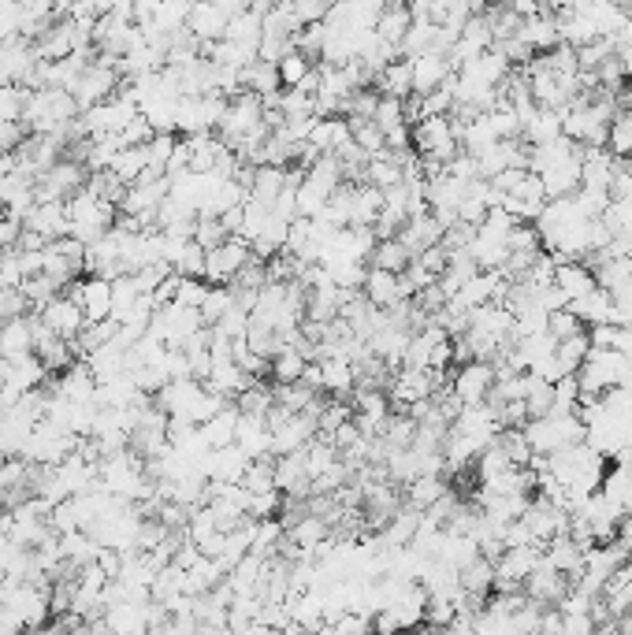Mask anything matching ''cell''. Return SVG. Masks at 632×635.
Segmentation results:
<instances>
[{
  "label": "cell",
  "mask_w": 632,
  "mask_h": 635,
  "mask_svg": "<svg viewBox=\"0 0 632 635\" xmlns=\"http://www.w3.org/2000/svg\"><path fill=\"white\" fill-rule=\"evenodd\" d=\"M119 208L105 197H97L90 186H82L75 194L67 197V223H71V234L82 238L86 246H90L93 238H101V234L116 223Z\"/></svg>",
  "instance_id": "6da1fadb"
},
{
  "label": "cell",
  "mask_w": 632,
  "mask_h": 635,
  "mask_svg": "<svg viewBox=\"0 0 632 635\" xmlns=\"http://www.w3.org/2000/svg\"><path fill=\"white\" fill-rule=\"evenodd\" d=\"M413 149L421 156H432L439 164H447L454 156L461 153V138H458V127H454V119L447 116H428L421 123H413Z\"/></svg>",
  "instance_id": "7a4b0ae2"
},
{
  "label": "cell",
  "mask_w": 632,
  "mask_h": 635,
  "mask_svg": "<svg viewBox=\"0 0 632 635\" xmlns=\"http://www.w3.org/2000/svg\"><path fill=\"white\" fill-rule=\"evenodd\" d=\"M205 320H201L198 309H190L183 301H168V305H160L153 312V320H149V331L160 338V342H168V346H183L186 338L201 331Z\"/></svg>",
  "instance_id": "3957f363"
},
{
  "label": "cell",
  "mask_w": 632,
  "mask_h": 635,
  "mask_svg": "<svg viewBox=\"0 0 632 635\" xmlns=\"http://www.w3.org/2000/svg\"><path fill=\"white\" fill-rule=\"evenodd\" d=\"M495 361H465V364H454V372H450V390L461 398V405H480L488 402L491 387H495Z\"/></svg>",
  "instance_id": "277c9868"
},
{
  "label": "cell",
  "mask_w": 632,
  "mask_h": 635,
  "mask_svg": "<svg viewBox=\"0 0 632 635\" xmlns=\"http://www.w3.org/2000/svg\"><path fill=\"white\" fill-rule=\"evenodd\" d=\"M253 257V249L246 238H238V234H231L227 242H220L216 249H205V279L209 283H231L242 268H246V260Z\"/></svg>",
  "instance_id": "5b68a950"
},
{
  "label": "cell",
  "mask_w": 632,
  "mask_h": 635,
  "mask_svg": "<svg viewBox=\"0 0 632 635\" xmlns=\"http://www.w3.org/2000/svg\"><path fill=\"white\" fill-rule=\"evenodd\" d=\"M514 220H532L536 223V216L543 212V205H547V190H543V182H540V175L536 171H525L521 175V182L517 186H510L506 194H502V201H499Z\"/></svg>",
  "instance_id": "8992f818"
},
{
  "label": "cell",
  "mask_w": 632,
  "mask_h": 635,
  "mask_svg": "<svg viewBox=\"0 0 632 635\" xmlns=\"http://www.w3.org/2000/svg\"><path fill=\"white\" fill-rule=\"evenodd\" d=\"M64 290L82 305L86 320H108V316H112V279H108V275L90 272L82 283L75 279V283H67Z\"/></svg>",
  "instance_id": "52a82bcc"
},
{
  "label": "cell",
  "mask_w": 632,
  "mask_h": 635,
  "mask_svg": "<svg viewBox=\"0 0 632 635\" xmlns=\"http://www.w3.org/2000/svg\"><path fill=\"white\" fill-rule=\"evenodd\" d=\"M38 49L30 45L27 34H12V38L0 41V71L8 82H23L27 86L30 75H34V67H38Z\"/></svg>",
  "instance_id": "ba28073f"
},
{
  "label": "cell",
  "mask_w": 632,
  "mask_h": 635,
  "mask_svg": "<svg viewBox=\"0 0 632 635\" xmlns=\"http://www.w3.org/2000/svg\"><path fill=\"white\" fill-rule=\"evenodd\" d=\"M45 320V324L53 327L60 338H79V331L86 327V312H82V305L67 290H60L56 298H49L41 309H34Z\"/></svg>",
  "instance_id": "9c48e42d"
},
{
  "label": "cell",
  "mask_w": 632,
  "mask_h": 635,
  "mask_svg": "<svg viewBox=\"0 0 632 635\" xmlns=\"http://www.w3.org/2000/svg\"><path fill=\"white\" fill-rule=\"evenodd\" d=\"M569 587H573V580H569L566 572H558L551 561L543 558L536 569L528 572L525 595L532 598V602H540V606H558V602L569 595Z\"/></svg>",
  "instance_id": "30bf717a"
},
{
  "label": "cell",
  "mask_w": 632,
  "mask_h": 635,
  "mask_svg": "<svg viewBox=\"0 0 632 635\" xmlns=\"http://www.w3.org/2000/svg\"><path fill=\"white\" fill-rule=\"evenodd\" d=\"M361 294L376 305V309H391L398 305L402 298H409L406 283H402V275L398 272H387V268H376L369 264V272H365V283H361Z\"/></svg>",
  "instance_id": "8fae6325"
},
{
  "label": "cell",
  "mask_w": 632,
  "mask_h": 635,
  "mask_svg": "<svg viewBox=\"0 0 632 635\" xmlns=\"http://www.w3.org/2000/svg\"><path fill=\"white\" fill-rule=\"evenodd\" d=\"M227 19H231V15H227L216 0H194V8L186 15V30H190L201 45H209V41H220L227 34Z\"/></svg>",
  "instance_id": "7c38bea8"
},
{
  "label": "cell",
  "mask_w": 632,
  "mask_h": 635,
  "mask_svg": "<svg viewBox=\"0 0 632 635\" xmlns=\"http://www.w3.org/2000/svg\"><path fill=\"white\" fill-rule=\"evenodd\" d=\"M235 442L242 446V454L257 461V457H272V428H268V416L257 413H238Z\"/></svg>",
  "instance_id": "4fadbf2b"
},
{
  "label": "cell",
  "mask_w": 632,
  "mask_h": 635,
  "mask_svg": "<svg viewBox=\"0 0 632 635\" xmlns=\"http://www.w3.org/2000/svg\"><path fill=\"white\" fill-rule=\"evenodd\" d=\"M409 64H413V93L439 90V86L458 71V67L450 64L447 52H421V56H413Z\"/></svg>",
  "instance_id": "5bb4252c"
},
{
  "label": "cell",
  "mask_w": 632,
  "mask_h": 635,
  "mask_svg": "<svg viewBox=\"0 0 632 635\" xmlns=\"http://www.w3.org/2000/svg\"><path fill=\"white\" fill-rule=\"evenodd\" d=\"M250 465V457L242 454V446L231 442V446H220V450H209L205 461H201V472L209 476V480H224V483H238L242 480V472Z\"/></svg>",
  "instance_id": "9a60e30c"
},
{
  "label": "cell",
  "mask_w": 632,
  "mask_h": 635,
  "mask_svg": "<svg viewBox=\"0 0 632 635\" xmlns=\"http://www.w3.org/2000/svg\"><path fill=\"white\" fill-rule=\"evenodd\" d=\"M23 227L45 234L49 242H56L60 234H71V223H67V201H38L23 216Z\"/></svg>",
  "instance_id": "2e32d148"
},
{
  "label": "cell",
  "mask_w": 632,
  "mask_h": 635,
  "mask_svg": "<svg viewBox=\"0 0 632 635\" xmlns=\"http://www.w3.org/2000/svg\"><path fill=\"white\" fill-rule=\"evenodd\" d=\"M276 487L287 494V498H305V494H313V480H309V468H305L302 450L276 457Z\"/></svg>",
  "instance_id": "e0dca14e"
},
{
  "label": "cell",
  "mask_w": 632,
  "mask_h": 635,
  "mask_svg": "<svg viewBox=\"0 0 632 635\" xmlns=\"http://www.w3.org/2000/svg\"><path fill=\"white\" fill-rule=\"evenodd\" d=\"M34 353V312L12 316V320H0V357H23Z\"/></svg>",
  "instance_id": "ac0fdd59"
},
{
  "label": "cell",
  "mask_w": 632,
  "mask_h": 635,
  "mask_svg": "<svg viewBox=\"0 0 632 635\" xmlns=\"http://www.w3.org/2000/svg\"><path fill=\"white\" fill-rule=\"evenodd\" d=\"M554 286L566 294V301H577L599 283H595V272L588 268V260H562V264H554Z\"/></svg>",
  "instance_id": "d6986e66"
},
{
  "label": "cell",
  "mask_w": 632,
  "mask_h": 635,
  "mask_svg": "<svg viewBox=\"0 0 632 635\" xmlns=\"http://www.w3.org/2000/svg\"><path fill=\"white\" fill-rule=\"evenodd\" d=\"M398 238H402V242H406L409 253L417 257L421 249L435 246V242H443V223L435 220V216H432V208H428V212H417V216H409L406 227L398 231Z\"/></svg>",
  "instance_id": "ffe728a7"
},
{
  "label": "cell",
  "mask_w": 632,
  "mask_h": 635,
  "mask_svg": "<svg viewBox=\"0 0 632 635\" xmlns=\"http://www.w3.org/2000/svg\"><path fill=\"white\" fill-rule=\"evenodd\" d=\"M584 554H588V546H580L573 535H554L551 543H543V558L551 561L558 572H566L569 580L577 576L580 569H584Z\"/></svg>",
  "instance_id": "44dd1931"
},
{
  "label": "cell",
  "mask_w": 632,
  "mask_h": 635,
  "mask_svg": "<svg viewBox=\"0 0 632 635\" xmlns=\"http://www.w3.org/2000/svg\"><path fill=\"white\" fill-rule=\"evenodd\" d=\"M372 90L383 93V97H402V101H406L409 93H413V64H409L406 56H395L391 64L376 71Z\"/></svg>",
  "instance_id": "7402d4cb"
},
{
  "label": "cell",
  "mask_w": 632,
  "mask_h": 635,
  "mask_svg": "<svg viewBox=\"0 0 632 635\" xmlns=\"http://www.w3.org/2000/svg\"><path fill=\"white\" fill-rule=\"evenodd\" d=\"M588 353H592V338H588V331H580V335H573V338H562V342L554 346V357H551V383L558 376L577 372Z\"/></svg>",
  "instance_id": "603a6c76"
},
{
  "label": "cell",
  "mask_w": 632,
  "mask_h": 635,
  "mask_svg": "<svg viewBox=\"0 0 632 635\" xmlns=\"http://www.w3.org/2000/svg\"><path fill=\"white\" fill-rule=\"evenodd\" d=\"M320 361V387L324 394H354L357 387V376H354V361L350 357H316Z\"/></svg>",
  "instance_id": "cb8c5ba5"
},
{
  "label": "cell",
  "mask_w": 632,
  "mask_h": 635,
  "mask_svg": "<svg viewBox=\"0 0 632 635\" xmlns=\"http://www.w3.org/2000/svg\"><path fill=\"white\" fill-rule=\"evenodd\" d=\"M409 23H413V12H409L406 0H391V4H383V12L376 15V26H372V30H376L387 45L398 49V41L406 38Z\"/></svg>",
  "instance_id": "d4e9b609"
},
{
  "label": "cell",
  "mask_w": 632,
  "mask_h": 635,
  "mask_svg": "<svg viewBox=\"0 0 632 635\" xmlns=\"http://www.w3.org/2000/svg\"><path fill=\"white\" fill-rule=\"evenodd\" d=\"M521 38L532 45V52H551L554 45H562V34H558V19H554V12L528 15L525 23H521Z\"/></svg>",
  "instance_id": "484cf974"
},
{
  "label": "cell",
  "mask_w": 632,
  "mask_h": 635,
  "mask_svg": "<svg viewBox=\"0 0 632 635\" xmlns=\"http://www.w3.org/2000/svg\"><path fill=\"white\" fill-rule=\"evenodd\" d=\"M569 309L577 312L584 324H614V298L606 294L603 286H595V290H588L584 298L569 301Z\"/></svg>",
  "instance_id": "4316f807"
},
{
  "label": "cell",
  "mask_w": 632,
  "mask_h": 635,
  "mask_svg": "<svg viewBox=\"0 0 632 635\" xmlns=\"http://www.w3.org/2000/svg\"><path fill=\"white\" fill-rule=\"evenodd\" d=\"M558 134H562V112L558 108H543V104H536V112L525 119V130H521V138L528 145L554 142Z\"/></svg>",
  "instance_id": "83f0119b"
},
{
  "label": "cell",
  "mask_w": 632,
  "mask_h": 635,
  "mask_svg": "<svg viewBox=\"0 0 632 635\" xmlns=\"http://www.w3.org/2000/svg\"><path fill=\"white\" fill-rule=\"evenodd\" d=\"M242 90H253L257 97H272V93H279L283 90V82H279V67L257 56L253 64L242 67Z\"/></svg>",
  "instance_id": "f1b7e54d"
},
{
  "label": "cell",
  "mask_w": 632,
  "mask_h": 635,
  "mask_svg": "<svg viewBox=\"0 0 632 635\" xmlns=\"http://www.w3.org/2000/svg\"><path fill=\"white\" fill-rule=\"evenodd\" d=\"M450 483L443 472H421V476H413V480L406 483V502L417 509H428L439 498V494H447Z\"/></svg>",
  "instance_id": "f546056e"
},
{
  "label": "cell",
  "mask_w": 632,
  "mask_h": 635,
  "mask_svg": "<svg viewBox=\"0 0 632 635\" xmlns=\"http://www.w3.org/2000/svg\"><path fill=\"white\" fill-rule=\"evenodd\" d=\"M205 442H209V450H220V446H231L235 442V428H238V405L235 409H220V413H212L205 424H198Z\"/></svg>",
  "instance_id": "4dcf8cb0"
},
{
  "label": "cell",
  "mask_w": 632,
  "mask_h": 635,
  "mask_svg": "<svg viewBox=\"0 0 632 635\" xmlns=\"http://www.w3.org/2000/svg\"><path fill=\"white\" fill-rule=\"evenodd\" d=\"M149 168V145H119L116 160H112V175H119V179L127 182H138L142 179V171Z\"/></svg>",
  "instance_id": "1f68e13d"
},
{
  "label": "cell",
  "mask_w": 632,
  "mask_h": 635,
  "mask_svg": "<svg viewBox=\"0 0 632 635\" xmlns=\"http://www.w3.org/2000/svg\"><path fill=\"white\" fill-rule=\"evenodd\" d=\"M413 260V253L406 249V242L402 238H376V249H372L369 264H376V268H387V272H406V264Z\"/></svg>",
  "instance_id": "d6a6232c"
},
{
  "label": "cell",
  "mask_w": 632,
  "mask_h": 635,
  "mask_svg": "<svg viewBox=\"0 0 632 635\" xmlns=\"http://www.w3.org/2000/svg\"><path fill=\"white\" fill-rule=\"evenodd\" d=\"M305 364H309V357H305L294 342H287V346L272 357V379H276V383H298L305 372Z\"/></svg>",
  "instance_id": "836d02e7"
},
{
  "label": "cell",
  "mask_w": 632,
  "mask_h": 635,
  "mask_svg": "<svg viewBox=\"0 0 632 635\" xmlns=\"http://www.w3.org/2000/svg\"><path fill=\"white\" fill-rule=\"evenodd\" d=\"M235 398H238V413L268 416V413H272V405H276V390L268 387L264 379H253L250 387H242Z\"/></svg>",
  "instance_id": "e575fe53"
},
{
  "label": "cell",
  "mask_w": 632,
  "mask_h": 635,
  "mask_svg": "<svg viewBox=\"0 0 632 635\" xmlns=\"http://www.w3.org/2000/svg\"><path fill=\"white\" fill-rule=\"evenodd\" d=\"M525 405L528 416H547L554 409V383L551 379L536 376V372H525Z\"/></svg>",
  "instance_id": "d590c367"
},
{
  "label": "cell",
  "mask_w": 632,
  "mask_h": 635,
  "mask_svg": "<svg viewBox=\"0 0 632 635\" xmlns=\"http://www.w3.org/2000/svg\"><path fill=\"white\" fill-rule=\"evenodd\" d=\"M261 30H264L261 15L250 12V8H242V12H235L231 19H227V34H224V38L227 41H246V45H257V41H261Z\"/></svg>",
  "instance_id": "8d00e7d4"
},
{
  "label": "cell",
  "mask_w": 632,
  "mask_h": 635,
  "mask_svg": "<svg viewBox=\"0 0 632 635\" xmlns=\"http://www.w3.org/2000/svg\"><path fill=\"white\" fill-rule=\"evenodd\" d=\"M276 67H279V82H283V90H294V86H302L305 78H309L313 60H309L302 49H290Z\"/></svg>",
  "instance_id": "74e56055"
},
{
  "label": "cell",
  "mask_w": 632,
  "mask_h": 635,
  "mask_svg": "<svg viewBox=\"0 0 632 635\" xmlns=\"http://www.w3.org/2000/svg\"><path fill=\"white\" fill-rule=\"evenodd\" d=\"M350 123V134H354V142L365 149L369 156H376L380 149H387V138H383V130L376 127V119H361V116H346Z\"/></svg>",
  "instance_id": "f35d334b"
},
{
  "label": "cell",
  "mask_w": 632,
  "mask_h": 635,
  "mask_svg": "<svg viewBox=\"0 0 632 635\" xmlns=\"http://www.w3.org/2000/svg\"><path fill=\"white\" fill-rule=\"evenodd\" d=\"M238 483H242V487H246L250 494L272 491V487H276V461H268V457H257V461H250Z\"/></svg>",
  "instance_id": "ab89813d"
},
{
  "label": "cell",
  "mask_w": 632,
  "mask_h": 635,
  "mask_svg": "<svg viewBox=\"0 0 632 635\" xmlns=\"http://www.w3.org/2000/svg\"><path fill=\"white\" fill-rule=\"evenodd\" d=\"M231 301H235V294H231V286L224 283H209V294H205V301H201V320H205V327H212L220 316H224L227 309H231Z\"/></svg>",
  "instance_id": "60d3db41"
},
{
  "label": "cell",
  "mask_w": 632,
  "mask_h": 635,
  "mask_svg": "<svg viewBox=\"0 0 632 635\" xmlns=\"http://www.w3.org/2000/svg\"><path fill=\"white\" fill-rule=\"evenodd\" d=\"M547 331H551L554 342H562V338H573L580 335V331H588V324H584L569 305H562V309H554L551 316H547Z\"/></svg>",
  "instance_id": "b9f144b4"
},
{
  "label": "cell",
  "mask_w": 632,
  "mask_h": 635,
  "mask_svg": "<svg viewBox=\"0 0 632 635\" xmlns=\"http://www.w3.org/2000/svg\"><path fill=\"white\" fill-rule=\"evenodd\" d=\"M376 127L387 134V130H395V127H409V119H406V101L402 97H383L380 93V104H376Z\"/></svg>",
  "instance_id": "7bdbcfd3"
},
{
  "label": "cell",
  "mask_w": 632,
  "mask_h": 635,
  "mask_svg": "<svg viewBox=\"0 0 632 635\" xmlns=\"http://www.w3.org/2000/svg\"><path fill=\"white\" fill-rule=\"evenodd\" d=\"M231 238V231L224 227V220L220 216H205V212H198V223H194V242L205 249H216L220 242H227Z\"/></svg>",
  "instance_id": "ee69618b"
},
{
  "label": "cell",
  "mask_w": 632,
  "mask_h": 635,
  "mask_svg": "<svg viewBox=\"0 0 632 635\" xmlns=\"http://www.w3.org/2000/svg\"><path fill=\"white\" fill-rule=\"evenodd\" d=\"M60 290H64V283H56L53 275H45V272L30 275L27 283H23V294H27L30 309H41V305H45L49 298H56Z\"/></svg>",
  "instance_id": "f6af8a7d"
},
{
  "label": "cell",
  "mask_w": 632,
  "mask_h": 635,
  "mask_svg": "<svg viewBox=\"0 0 632 635\" xmlns=\"http://www.w3.org/2000/svg\"><path fill=\"white\" fill-rule=\"evenodd\" d=\"M172 268L179 275H198V279H205V246H198L194 238L183 242V249H179L172 260Z\"/></svg>",
  "instance_id": "bcb514c9"
},
{
  "label": "cell",
  "mask_w": 632,
  "mask_h": 635,
  "mask_svg": "<svg viewBox=\"0 0 632 635\" xmlns=\"http://www.w3.org/2000/svg\"><path fill=\"white\" fill-rule=\"evenodd\" d=\"M294 49V34H276V30H261V41H257V56L268 60V64H279L287 52Z\"/></svg>",
  "instance_id": "7dc6e473"
},
{
  "label": "cell",
  "mask_w": 632,
  "mask_h": 635,
  "mask_svg": "<svg viewBox=\"0 0 632 635\" xmlns=\"http://www.w3.org/2000/svg\"><path fill=\"white\" fill-rule=\"evenodd\" d=\"M153 134H157V130H153V123H149V119L138 112V116H134L127 127L119 130L116 138H119V145H145L149 138H153Z\"/></svg>",
  "instance_id": "c3c4849f"
},
{
  "label": "cell",
  "mask_w": 632,
  "mask_h": 635,
  "mask_svg": "<svg viewBox=\"0 0 632 635\" xmlns=\"http://www.w3.org/2000/svg\"><path fill=\"white\" fill-rule=\"evenodd\" d=\"M205 294H209V283H198V275H183L175 301H183V305H190V309H201Z\"/></svg>",
  "instance_id": "681fc988"
},
{
  "label": "cell",
  "mask_w": 632,
  "mask_h": 635,
  "mask_svg": "<svg viewBox=\"0 0 632 635\" xmlns=\"http://www.w3.org/2000/svg\"><path fill=\"white\" fill-rule=\"evenodd\" d=\"M290 4H294V12L302 15V23H316V19H324L331 12L335 0H290Z\"/></svg>",
  "instance_id": "f907efd6"
},
{
  "label": "cell",
  "mask_w": 632,
  "mask_h": 635,
  "mask_svg": "<svg viewBox=\"0 0 632 635\" xmlns=\"http://www.w3.org/2000/svg\"><path fill=\"white\" fill-rule=\"evenodd\" d=\"M19 231H23V220H15L8 208L0 205V249H8L19 242Z\"/></svg>",
  "instance_id": "816d5d0a"
},
{
  "label": "cell",
  "mask_w": 632,
  "mask_h": 635,
  "mask_svg": "<svg viewBox=\"0 0 632 635\" xmlns=\"http://www.w3.org/2000/svg\"><path fill=\"white\" fill-rule=\"evenodd\" d=\"M157 12H160V0H138V4H134V23L138 26L153 23Z\"/></svg>",
  "instance_id": "f5cc1de1"
},
{
  "label": "cell",
  "mask_w": 632,
  "mask_h": 635,
  "mask_svg": "<svg viewBox=\"0 0 632 635\" xmlns=\"http://www.w3.org/2000/svg\"><path fill=\"white\" fill-rule=\"evenodd\" d=\"M614 539H618V543L632 554V509H629V517L618 520V535H614Z\"/></svg>",
  "instance_id": "db71d44e"
},
{
  "label": "cell",
  "mask_w": 632,
  "mask_h": 635,
  "mask_svg": "<svg viewBox=\"0 0 632 635\" xmlns=\"http://www.w3.org/2000/svg\"><path fill=\"white\" fill-rule=\"evenodd\" d=\"M134 4H138V0H112V12L108 15H119V19H131L134 23Z\"/></svg>",
  "instance_id": "11a10c76"
},
{
  "label": "cell",
  "mask_w": 632,
  "mask_h": 635,
  "mask_svg": "<svg viewBox=\"0 0 632 635\" xmlns=\"http://www.w3.org/2000/svg\"><path fill=\"white\" fill-rule=\"evenodd\" d=\"M618 64H621V71L632 78V41H621L618 45Z\"/></svg>",
  "instance_id": "9f6ffc18"
},
{
  "label": "cell",
  "mask_w": 632,
  "mask_h": 635,
  "mask_svg": "<svg viewBox=\"0 0 632 635\" xmlns=\"http://www.w3.org/2000/svg\"><path fill=\"white\" fill-rule=\"evenodd\" d=\"M276 4H283V0H250V12H257V15H261V19H264V15L272 12Z\"/></svg>",
  "instance_id": "6f0895ef"
},
{
  "label": "cell",
  "mask_w": 632,
  "mask_h": 635,
  "mask_svg": "<svg viewBox=\"0 0 632 635\" xmlns=\"http://www.w3.org/2000/svg\"><path fill=\"white\" fill-rule=\"evenodd\" d=\"M632 104V82H629V93H625V108Z\"/></svg>",
  "instance_id": "680465c9"
},
{
  "label": "cell",
  "mask_w": 632,
  "mask_h": 635,
  "mask_svg": "<svg viewBox=\"0 0 632 635\" xmlns=\"http://www.w3.org/2000/svg\"><path fill=\"white\" fill-rule=\"evenodd\" d=\"M387 4H391V0H387Z\"/></svg>",
  "instance_id": "91938a15"
}]
</instances>
